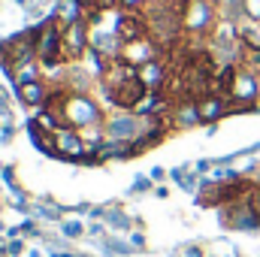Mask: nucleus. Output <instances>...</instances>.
<instances>
[{
    "instance_id": "f257e3e1",
    "label": "nucleus",
    "mask_w": 260,
    "mask_h": 257,
    "mask_svg": "<svg viewBox=\"0 0 260 257\" xmlns=\"http://www.w3.org/2000/svg\"><path fill=\"white\" fill-rule=\"evenodd\" d=\"M227 100L233 103V112H245V109H251L254 103L260 100V79L254 70H248V67L242 64L236 70V76H233V85H230V91H227Z\"/></svg>"
},
{
    "instance_id": "f03ea898",
    "label": "nucleus",
    "mask_w": 260,
    "mask_h": 257,
    "mask_svg": "<svg viewBox=\"0 0 260 257\" xmlns=\"http://www.w3.org/2000/svg\"><path fill=\"white\" fill-rule=\"evenodd\" d=\"M157 58H164V49L145 34V37H136V40H124V46H121V52H118V61L121 64H130V67H145L151 64V61H157Z\"/></svg>"
},
{
    "instance_id": "7ed1b4c3",
    "label": "nucleus",
    "mask_w": 260,
    "mask_h": 257,
    "mask_svg": "<svg viewBox=\"0 0 260 257\" xmlns=\"http://www.w3.org/2000/svg\"><path fill=\"white\" fill-rule=\"evenodd\" d=\"M197 109H200V121L203 124H215V121H221L224 115H230L233 112V103L224 97V94H203L200 100H197Z\"/></svg>"
},
{
    "instance_id": "20e7f679",
    "label": "nucleus",
    "mask_w": 260,
    "mask_h": 257,
    "mask_svg": "<svg viewBox=\"0 0 260 257\" xmlns=\"http://www.w3.org/2000/svg\"><path fill=\"white\" fill-rule=\"evenodd\" d=\"M55 142H58V154L61 157H70V160H79V157H88L91 148L85 145V139L79 136V130L64 127L55 133Z\"/></svg>"
},
{
    "instance_id": "39448f33",
    "label": "nucleus",
    "mask_w": 260,
    "mask_h": 257,
    "mask_svg": "<svg viewBox=\"0 0 260 257\" xmlns=\"http://www.w3.org/2000/svg\"><path fill=\"white\" fill-rule=\"evenodd\" d=\"M18 97H21L24 103H30V106H43V109H46V103H49V97H52V85H46L43 79L18 82Z\"/></svg>"
},
{
    "instance_id": "423d86ee",
    "label": "nucleus",
    "mask_w": 260,
    "mask_h": 257,
    "mask_svg": "<svg viewBox=\"0 0 260 257\" xmlns=\"http://www.w3.org/2000/svg\"><path fill=\"white\" fill-rule=\"evenodd\" d=\"M236 24H239V43H242L248 52H260V21L242 15Z\"/></svg>"
},
{
    "instance_id": "0eeeda50",
    "label": "nucleus",
    "mask_w": 260,
    "mask_h": 257,
    "mask_svg": "<svg viewBox=\"0 0 260 257\" xmlns=\"http://www.w3.org/2000/svg\"><path fill=\"white\" fill-rule=\"evenodd\" d=\"M239 3H242V12H245L248 18L260 21V0H239Z\"/></svg>"
},
{
    "instance_id": "6e6552de",
    "label": "nucleus",
    "mask_w": 260,
    "mask_h": 257,
    "mask_svg": "<svg viewBox=\"0 0 260 257\" xmlns=\"http://www.w3.org/2000/svg\"><path fill=\"white\" fill-rule=\"evenodd\" d=\"M145 3H148V0H118V6H121V9H127V12H142V9H145Z\"/></svg>"
}]
</instances>
